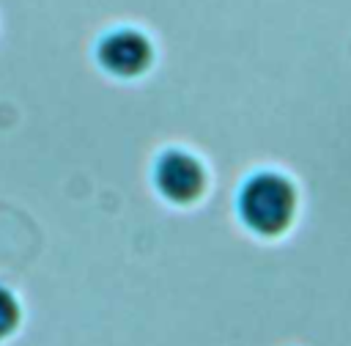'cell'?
Returning a JSON list of instances; mask_svg holds the SVG:
<instances>
[{"label":"cell","instance_id":"6da1fadb","mask_svg":"<svg viewBox=\"0 0 351 346\" xmlns=\"http://www.w3.org/2000/svg\"><path fill=\"white\" fill-rule=\"evenodd\" d=\"M291 192L280 176H252L239 198V211L244 214L247 225L258 231H274L288 217Z\"/></svg>","mask_w":351,"mask_h":346},{"label":"cell","instance_id":"277c9868","mask_svg":"<svg viewBox=\"0 0 351 346\" xmlns=\"http://www.w3.org/2000/svg\"><path fill=\"white\" fill-rule=\"evenodd\" d=\"M16 324H19V302L8 288L0 286V338L11 335Z\"/></svg>","mask_w":351,"mask_h":346},{"label":"cell","instance_id":"3957f363","mask_svg":"<svg viewBox=\"0 0 351 346\" xmlns=\"http://www.w3.org/2000/svg\"><path fill=\"white\" fill-rule=\"evenodd\" d=\"M159 192L173 203H192L206 184L203 165L186 151H165L154 165Z\"/></svg>","mask_w":351,"mask_h":346},{"label":"cell","instance_id":"7a4b0ae2","mask_svg":"<svg viewBox=\"0 0 351 346\" xmlns=\"http://www.w3.org/2000/svg\"><path fill=\"white\" fill-rule=\"evenodd\" d=\"M96 58H99L101 69H107L115 77H137L148 69L154 49H151V41L140 30L118 27L99 41Z\"/></svg>","mask_w":351,"mask_h":346}]
</instances>
